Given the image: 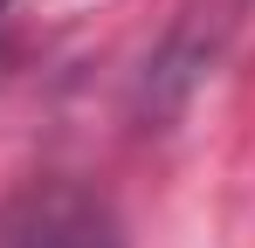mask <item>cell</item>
<instances>
[{
    "mask_svg": "<svg viewBox=\"0 0 255 248\" xmlns=\"http://www.w3.org/2000/svg\"><path fill=\"white\" fill-rule=\"evenodd\" d=\"M7 248H118V235H111V221H104L90 200L48 193V200H35L21 221H14Z\"/></svg>",
    "mask_w": 255,
    "mask_h": 248,
    "instance_id": "6da1fadb",
    "label": "cell"
}]
</instances>
